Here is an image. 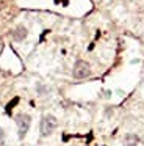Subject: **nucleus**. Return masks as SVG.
<instances>
[{"label":"nucleus","instance_id":"1","mask_svg":"<svg viewBox=\"0 0 144 146\" xmlns=\"http://www.w3.org/2000/svg\"><path fill=\"white\" fill-rule=\"evenodd\" d=\"M58 126V121L53 115H46V116L41 119V124H39V130H41V135L42 137H49L53 133V130L56 129Z\"/></svg>","mask_w":144,"mask_h":146},{"label":"nucleus","instance_id":"2","mask_svg":"<svg viewBox=\"0 0 144 146\" xmlns=\"http://www.w3.org/2000/svg\"><path fill=\"white\" fill-rule=\"evenodd\" d=\"M16 124H17V129H19V138H24L25 133H27L28 129H30V124H31L30 115L19 113L17 116H16Z\"/></svg>","mask_w":144,"mask_h":146},{"label":"nucleus","instance_id":"3","mask_svg":"<svg viewBox=\"0 0 144 146\" xmlns=\"http://www.w3.org/2000/svg\"><path fill=\"white\" fill-rule=\"evenodd\" d=\"M75 79H86V77L91 76V66L83 60H78L77 63L74 64V71H72Z\"/></svg>","mask_w":144,"mask_h":146},{"label":"nucleus","instance_id":"4","mask_svg":"<svg viewBox=\"0 0 144 146\" xmlns=\"http://www.w3.org/2000/svg\"><path fill=\"white\" fill-rule=\"evenodd\" d=\"M27 35H28V32H27V29H25L24 25H17L14 30H13V33H11L13 39H14L16 42L24 41V39L27 38Z\"/></svg>","mask_w":144,"mask_h":146},{"label":"nucleus","instance_id":"5","mask_svg":"<svg viewBox=\"0 0 144 146\" xmlns=\"http://www.w3.org/2000/svg\"><path fill=\"white\" fill-rule=\"evenodd\" d=\"M138 145V137L133 135V133H130V135L125 137L124 140V146H136Z\"/></svg>","mask_w":144,"mask_h":146},{"label":"nucleus","instance_id":"6","mask_svg":"<svg viewBox=\"0 0 144 146\" xmlns=\"http://www.w3.org/2000/svg\"><path fill=\"white\" fill-rule=\"evenodd\" d=\"M3 140H5V132H3V129L0 127V145L3 143Z\"/></svg>","mask_w":144,"mask_h":146},{"label":"nucleus","instance_id":"7","mask_svg":"<svg viewBox=\"0 0 144 146\" xmlns=\"http://www.w3.org/2000/svg\"><path fill=\"white\" fill-rule=\"evenodd\" d=\"M0 44H2V38H0Z\"/></svg>","mask_w":144,"mask_h":146}]
</instances>
